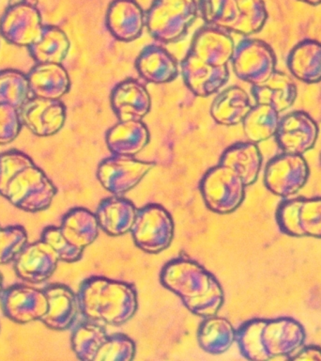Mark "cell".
Here are the masks:
<instances>
[{
  "instance_id": "1",
  "label": "cell",
  "mask_w": 321,
  "mask_h": 361,
  "mask_svg": "<svg viewBox=\"0 0 321 361\" xmlns=\"http://www.w3.org/2000/svg\"><path fill=\"white\" fill-rule=\"evenodd\" d=\"M0 195L25 212L46 210L56 188L30 157L13 151L0 154Z\"/></svg>"
},
{
  "instance_id": "2",
  "label": "cell",
  "mask_w": 321,
  "mask_h": 361,
  "mask_svg": "<svg viewBox=\"0 0 321 361\" xmlns=\"http://www.w3.org/2000/svg\"><path fill=\"white\" fill-rule=\"evenodd\" d=\"M160 282L199 317L216 315L224 303V290L215 276L190 259L169 262L160 272Z\"/></svg>"
},
{
  "instance_id": "3",
  "label": "cell",
  "mask_w": 321,
  "mask_h": 361,
  "mask_svg": "<svg viewBox=\"0 0 321 361\" xmlns=\"http://www.w3.org/2000/svg\"><path fill=\"white\" fill-rule=\"evenodd\" d=\"M306 338L304 327L289 317L249 321L236 332L242 355L253 361L289 357L303 345Z\"/></svg>"
},
{
  "instance_id": "4",
  "label": "cell",
  "mask_w": 321,
  "mask_h": 361,
  "mask_svg": "<svg viewBox=\"0 0 321 361\" xmlns=\"http://www.w3.org/2000/svg\"><path fill=\"white\" fill-rule=\"evenodd\" d=\"M77 298L84 317L99 324L122 326L138 309L137 293L132 285L101 276L84 281Z\"/></svg>"
},
{
  "instance_id": "5",
  "label": "cell",
  "mask_w": 321,
  "mask_h": 361,
  "mask_svg": "<svg viewBox=\"0 0 321 361\" xmlns=\"http://www.w3.org/2000/svg\"><path fill=\"white\" fill-rule=\"evenodd\" d=\"M196 0H155L146 16V25L154 39L163 42L179 39L196 18Z\"/></svg>"
},
{
  "instance_id": "6",
  "label": "cell",
  "mask_w": 321,
  "mask_h": 361,
  "mask_svg": "<svg viewBox=\"0 0 321 361\" xmlns=\"http://www.w3.org/2000/svg\"><path fill=\"white\" fill-rule=\"evenodd\" d=\"M245 186L241 177L228 166L210 169L202 179L200 189L206 205L214 213H232L244 202Z\"/></svg>"
},
{
  "instance_id": "7",
  "label": "cell",
  "mask_w": 321,
  "mask_h": 361,
  "mask_svg": "<svg viewBox=\"0 0 321 361\" xmlns=\"http://www.w3.org/2000/svg\"><path fill=\"white\" fill-rule=\"evenodd\" d=\"M175 226L170 214L160 205L151 204L137 211L131 228L134 244L146 253L162 252L173 240Z\"/></svg>"
},
{
  "instance_id": "8",
  "label": "cell",
  "mask_w": 321,
  "mask_h": 361,
  "mask_svg": "<svg viewBox=\"0 0 321 361\" xmlns=\"http://www.w3.org/2000/svg\"><path fill=\"white\" fill-rule=\"evenodd\" d=\"M231 61L235 75L253 86L264 83L276 71L275 52L260 39H242L235 47Z\"/></svg>"
},
{
  "instance_id": "9",
  "label": "cell",
  "mask_w": 321,
  "mask_h": 361,
  "mask_svg": "<svg viewBox=\"0 0 321 361\" xmlns=\"http://www.w3.org/2000/svg\"><path fill=\"white\" fill-rule=\"evenodd\" d=\"M276 220L287 235L321 239V197L287 200L278 208Z\"/></svg>"
},
{
  "instance_id": "10",
  "label": "cell",
  "mask_w": 321,
  "mask_h": 361,
  "mask_svg": "<svg viewBox=\"0 0 321 361\" xmlns=\"http://www.w3.org/2000/svg\"><path fill=\"white\" fill-rule=\"evenodd\" d=\"M309 166L303 155L286 154L268 163L264 182L276 196H294L304 188L309 179Z\"/></svg>"
},
{
  "instance_id": "11",
  "label": "cell",
  "mask_w": 321,
  "mask_h": 361,
  "mask_svg": "<svg viewBox=\"0 0 321 361\" xmlns=\"http://www.w3.org/2000/svg\"><path fill=\"white\" fill-rule=\"evenodd\" d=\"M154 166L155 164L152 162L114 154L100 164L97 177L107 191L121 197L134 188Z\"/></svg>"
},
{
  "instance_id": "12",
  "label": "cell",
  "mask_w": 321,
  "mask_h": 361,
  "mask_svg": "<svg viewBox=\"0 0 321 361\" xmlns=\"http://www.w3.org/2000/svg\"><path fill=\"white\" fill-rule=\"evenodd\" d=\"M44 28L38 8L25 2L11 6L0 20V33L17 47H30L41 38Z\"/></svg>"
},
{
  "instance_id": "13",
  "label": "cell",
  "mask_w": 321,
  "mask_h": 361,
  "mask_svg": "<svg viewBox=\"0 0 321 361\" xmlns=\"http://www.w3.org/2000/svg\"><path fill=\"white\" fill-rule=\"evenodd\" d=\"M318 132L314 118L306 112L296 111L282 118L275 137L286 154L303 155L314 148Z\"/></svg>"
},
{
  "instance_id": "14",
  "label": "cell",
  "mask_w": 321,
  "mask_h": 361,
  "mask_svg": "<svg viewBox=\"0 0 321 361\" xmlns=\"http://www.w3.org/2000/svg\"><path fill=\"white\" fill-rule=\"evenodd\" d=\"M22 123L38 137H51L61 131L66 121V107L59 100L34 97L19 110Z\"/></svg>"
},
{
  "instance_id": "15",
  "label": "cell",
  "mask_w": 321,
  "mask_h": 361,
  "mask_svg": "<svg viewBox=\"0 0 321 361\" xmlns=\"http://www.w3.org/2000/svg\"><path fill=\"white\" fill-rule=\"evenodd\" d=\"M2 307L11 320L18 324H30L41 320L46 314L47 296L44 290L27 285H16L5 293Z\"/></svg>"
},
{
  "instance_id": "16",
  "label": "cell",
  "mask_w": 321,
  "mask_h": 361,
  "mask_svg": "<svg viewBox=\"0 0 321 361\" xmlns=\"http://www.w3.org/2000/svg\"><path fill=\"white\" fill-rule=\"evenodd\" d=\"M59 258L56 251L44 240L27 245L15 259V271L20 278L41 283L52 276Z\"/></svg>"
},
{
  "instance_id": "17",
  "label": "cell",
  "mask_w": 321,
  "mask_h": 361,
  "mask_svg": "<svg viewBox=\"0 0 321 361\" xmlns=\"http://www.w3.org/2000/svg\"><path fill=\"white\" fill-rule=\"evenodd\" d=\"M182 71L186 86L200 97L213 94L229 78L227 66H213L191 52L183 59Z\"/></svg>"
},
{
  "instance_id": "18",
  "label": "cell",
  "mask_w": 321,
  "mask_h": 361,
  "mask_svg": "<svg viewBox=\"0 0 321 361\" xmlns=\"http://www.w3.org/2000/svg\"><path fill=\"white\" fill-rule=\"evenodd\" d=\"M146 25L142 8L134 0H114L106 14V25L112 35L121 42L139 38Z\"/></svg>"
},
{
  "instance_id": "19",
  "label": "cell",
  "mask_w": 321,
  "mask_h": 361,
  "mask_svg": "<svg viewBox=\"0 0 321 361\" xmlns=\"http://www.w3.org/2000/svg\"><path fill=\"white\" fill-rule=\"evenodd\" d=\"M111 106L120 121H142L151 110V98L142 84L128 79L113 90Z\"/></svg>"
},
{
  "instance_id": "20",
  "label": "cell",
  "mask_w": 321,
  "mask_h": 361,
  "mask_svg": "<svg viewBox=\"0 0 321 361\" xmlns=\"http://www.w3.org/2000/svg\"><path fill=\"white\" fill-rule=\"evenodd\" d=\"M47 296L48 310L41 319L51 329L63 331L75 322L79 310L78 298L70 288L54 284L44 290Z\"/></svg>"
},
{
  "instance_id": "21",
  "label": "cell",
  "mask_w": 321,
  "mask_h": 361,
  "mask_svg": "<svg viewBox=\"0 0 321 361\" xmlns=\"http://www.w3.org/2000/svg\"><path fill=\"white\" fill-rule=\"evenodd\" d=\"M234 50L235 44L228 34L216 28H203L194 37L190 52L206 63L220 67L227 66Z\"/></svg>"
},
{
  "instance_id": "22",
  "label": "cell",
  "mask_w": 321,
  "mask_h": 361,
  "mask_svg": "<svg viewBox=\"0 0 321 361\" xmlns=\"http://www.w3.org/2000/svg\"><path fill=\"white\" fill-rule=\"evenodd\" d=\"M149 131L142 121H120L106 134V144L113 154L134 157L149 142Z\"/></svg>"
},
{
  "instance_id": "23",
  "label": "cell",
  "mask_w": 321,
  "mask_h": 361,
  "mask_svg": "<svg viewBox=\"0 0 321 361\" xmlns=\"http://www.w3.org/2000/svg\"><path fill=\"white\" fill-rule=\"evenodd\" d=\"M27 78L34 97L59 100L70 90L69 73L61 64L38 63Z\"/></svg>"
},
{
  "instance_id": "24",
  "label": "cell",
  "mask_w": 321,
  "mask_h": 361,
  "mask_svg": "<svg viewBox=\"0 0 321 361\" xmlns=\"http://www.w3.org/2000/svg\"><path fill=\"white\" fill-rule=\"evenodd\" d=\"M252 93L256 104H267L281 113L293 106L298 90L289 75L275 71L264 83L253 86Z\"/></svg>"
},
{
  "instance_id": "25",
  "label": "cell",
  "mask_w": 321,
  "mask_h": 361,
  "mask_svg": "<svg viewBox=\"0 0 321 361\" xmlns=\"http://www.w3.org/2000/svg\"><path fill=\"white\" fill-rule=\"evenodd\" d=\"M135 66L139 75L149 83H169L179 73L176 59L165 48L157 45L144 48L138 56Z\"/></svg>"
},
{
  "instance_id": "26",
  "label": "cell",
  "mask_w": 321,
  "mask_h": 361,
  "mask_svg": "<svg viewBox=\"0 0 321 361\" xmlns=\"http://www.w3.org/2000/svg\"><path fill=\"white\" fill-rule=\"evenodd\" d=\"M137 211L130 200L115 196L103 200L95 214L100 228L107 234L120 236L131 231Z\"/></svg>"
},
{
  "instance_id": "27",
  "label": "cell",
  "mask_w": 321,
  "mask_h": 361,
  "mask_svg": "<svg viewBox=\"0 0 321 361\" xmlns=\"http://www.w3.org/2000/svg\"><path fill=\"white\" fill-rule=\"evenodd\" d=\"M253 106L248 93L241 87H228L220 93L210 107L213 120L222 126H236L244 121Z\"/></svg>"
},
{
  "instance_id": "28",
  "label": "cell",
  "mask_w": 321,
  "mask_h": 361,
  "mask_svg": "<svg viewBox=\"0 0 321 361\" xmlns=\"http://www.w3.org/2000/svg\"><path fill=\"white\" fill-rule=\"evenodd\" d=\"M220 165L228 166L241 177L245 186L258 180L262 165L260 151L256 143H238L222 154Z\"/></svg>"
},
{
  "instance_id": "29",
  "label": "cell",
  "mask_w": 321,
  "mask_h": 361,
  "mask_svg": "<svg viewBox=\"0 0 321 361\" xmlns=\"http://www.w3.org/2000/svg\"><path fill=\"white\" fill-rule=\"evenodd\" d=\"M290 73L307 84L321 81V44L307 39L296 45L287 59Z\"/></svg>"
},
{
  "instance_id": "30",
  "label": "cell",
  "mask_w": 321,
  "mask_h": 361,
  "mask_svg": "<svg viewBox=\"0 0 321 361\" xmlns=\"http://www.w3.org/2000/svg\"><path fill=\"white\" fill-rule=\"evenodd\" d=\"M59 228L68 241L84 250L97 239L100 225L96 214L84 208H75L64 216Z\"/></svg>"
},
{
  "instance_id": "31",
  "label": "cell",
  "mask_w": 321,
  "mask_h": 361,
  "mask_svg": "<svg viewBox=\"0 0 321 361\" xmlns=\"http://www.w3.org/2000/svg\"><path fill=\"white\" fill-rule=\"evenodd\" d=\"M197 340L203 351L210 355H222L235 341L236 331L227 319L214 315L203 322Z\"/></svg>"
},
{
  "instance_id": "32",
  "label": "cell",
  "mask_w": 321,
  "mask_h": 361,
  "mask_svg": "<svg viewBox=\"0 0 321 361\" xmlns=\"http://www.w3.org/2000/svg\"><path fill=\"white\" fill-rule=\"evenodd\" d=\"M70 47L69 38L63 30L54 25H46L39 41L28 48L37 63L61 64L66 59Z\"/></svg>"
},
{
  "instance_id": "33",
  "label": "cell",
  "mask_w": 321,
  "mask_h": 361,
  "mask_svg": "<svg viewBox=\"0 0 321 361\" xmlns=\"http://www.w3.org/2000/svg\"><path fill=\"white\" fill-rule=\"evenodd\" d=\"M279 123V113L272 106L260 104L253 106L242 121L245 135L256 144L275 137Z\"/></svg>"
},
{
  "instance_id": "34",
  "label": "cell",
  "mask_w": 321,
  "mask_h": 361,
  "mask_svg": "<svg viewBox=\"0 0 321 361\" xmlns=\"http://www.w3.org/2000/svg\"><path fill=\"white\" fill-rule=\"evenodd\" d=\"M108 338L106 329L101 324L89 323L81 324L73 332L72 347L76 357L83 361H94L96 355Z\"/></svg>"
},
{
  "instance_id": "35",
  "label": "cell",
  "mask_w": 321,
  "mask_h": 361,
  "mask_svg": "<svg viewBox=\"0 0 321 361\" xmlns=\"http://www.w3.org/2000/svg\"><path fill=\"white\" fill-rule=\"evenodd\" d=\"M30 93L27 75L14 70L0 72V104H11L20 110L30 99Z\"/></svg>"
},
{
  "instance_id": "36",
  "label": "cell",
  "mask_w": 321,
  "mask_h": 361,
  "mask_svg": "<svg viewBox=\"0 0 321 361\" xmlns=\"http://www.w3.org/2000/svg\"><path fill=\"white\" fill-rule=\"evenodd\" d=\"M237 2L239 5V16L230 31L245 36L259 32L268 19L264 0H237Z\"/></svg>"
},
{
  "instance_id": "37",
  "label": "cell",
  "mask_w": 321,
  "mask_h": 361,
  "mask_svg": "<svg viewBox=\"0 0 321 361\" xmlns=\"http://www.w3.org/2000/svg\"><path fill=\"white\" fill-rule=\"evenodd\" d=\"M200 11L208 24L232 30L239 16L237 0H200Z\"/></svg>"
},
{
  "instance_id": "38",
  "label": "cell",
  "mask_w": 321,
  "mask_h": 361,
  "mask_svg": "<svg viewBox=\"0 0 321 361\" xmlns=\"http://www.w3.org/2000/svg\"><path fill=\"white\" fill-rule=\"evenodd\" d=\"M135 355V343L122 334L108 336L99 349L94 361H131Z\"/></svg>"
},
{
  "instance_id": "39",
  "label": "cell",
  "mask_w": 321,
  "mask_h": 361,
  "mask_svg": "<svg viewBox=\"0 0 321 361\" xmlns=\"http://www.w3.org/2000/svg\"><path fill=\"white\" fill-rule=\"evenodd\" d=\"M27 245V234L20 226L1 228L0 231V264L13 261Z\"/></svg>"
},
{
  "instance_id": "40",
  "label": "cell",
  "mask_w": 321,
  "mask_h": 361,
  "mask_svg": "<svg viewBox=\"0 0 321 361\" xmlns=\"http://www.w3.org/2000/svg\"><path fill=\"white\" fill-rule=\"evenodd\" d=\"M42 240L46 242L58 254L59 261L75 262L83 255V248L75 247L68 241L61 233V228L48 227L42 233Z\"/></svg>"
},
{
  "instance_id": "41",
  "label": "cell",
  "mask_w": 321,
  "mask_h": 361,
  "mask_svg": "<svg viewBox=\"0 0 321 361\" xmlns=\"http://www.w3.org/2000/svg\"><path fill=\"white\" fill-rule=\"evenodd\" d=\"M21 127L19 109L11 104H0V145H7L15 140Z\"/></svg>"
},
{
  "instance_id": "42",
  "label": "cell",
  "mask_w": 321,
  "mask_h": 361,
  "mask_svg": "<svg viewBox=\"0 0 321 361\" xmlns=\"http://www.w3.org/2000/svg\"><path fill=\"white\" fill-rule=\"evenodd\" d=\"M290 360H307V361H321V348L318 346L309 345L303 347L294 353V355H289Z\"/></svg>"
},
{
  "instance_id": "43",
  "label": "cell",
  "mask_w": 321,
  "mask_h": 361,
  "mask_svg": "<svg viewBox=\"0 0 321 361\" xmlns=\"http://www.w3.org/2000/svg\"><path fill=\"white\" fill-rule=\"evenodd\" d=\"M298 1L306 3L312 6L321 5V0H298Z\"/></svg>"
},
{
  "instance_id": "44",
  "label": "cell",
  "mask_w": 321,
  "mask_h": 361,
  "mask_svg": "<svg viewBox=\"0 0 321 361\" xmlns=\"http://www.w3.org/2000/svg\"><path fill=\"white\" fill-rule=\"evenodd\" d=\"M3 292V276L0 274V296H1Z\"/></svg>"
},
{
  "instance_id": "45",
  "label": "cell",
  "mask_w": 321,
  "mask_h": 361,
  "mask_svg": "<svg viewBox=\"0 0 321 361\" xmlns=\"http://www.w3.org/2000/svg\"><path fill=\"white\" fill-rule=\"evenodd\" d=\"M1 228H1V227H0V231H1Z\"/></svg>"
}]
</instances>
